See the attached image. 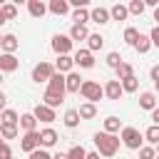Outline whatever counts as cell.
I'll list each match as a JSON object with an SVG mask.
<instances>
[{
  "label": "cell",
  "mask_w": 159,
  "mask_h": 159,
  "mask_svg": "<svg viewBox=\"0 0 159 159\" xmlns=\"http://www.w3.org/2000/svg\"><path fill=\"white\" fill-rule=\"evenodd\" d=\"M119 142L122 139L117 134H112V132H97L94 134V147H97V152L102 157H114L117 149H119Z\"/></svg>",
  "instance_id": "cell-1"
},
{
  "label": "cell",
  "mask_w": 159,
  "mask_h": 159,
  "mask_svg": "<svg viewBox=\"0 0 159 159\" xmlns=\"http://www.w3.org/2000/svg\"><path fill=\"white\" fill-rule=\"evenodd\" d=\"M80 94H82L87 102H99V99L104 97V87H102L99 82H94V80H84L82 87H80Z\"/></svg>",
  "instance_id": "cell-2"
},
{
  "label": "cell",
  "mask_w": 159,
  "mask_h": 159,
  "mask_svg": "<svg viewBox=\"0 0 159 159\" xmlns=\"http://www.w3.org/2000/svg\"><path fill=\"white\" fill-rule=\"evenodd\" d=\"M119 139H122V144L127 147V149H139L142 147V132L137 129V127H124L122 129V134H119Z\"/></svg>",
  "instance_id": "cell-3"
},
{
  "label": "cell",
  "mask_w": 159,
  "mask_h": 159,
  "mask_svg": "<svg viewBox=\"0 0 159 159\" xmlns=\"http://www.w3.org/2000/svg\"><path fill=\"white\" fill-rule=\"evenodd\" d=\"M57 70H55V65H50V62H40V65H35L32 67V82H47L52 75H55Z\"/></svg>",
  "instance_id": "cell-4"
},
{
  "label": "cell",
  "mask_w": 159,
  "mask_h": 159,
  "mask_svg": "<svg viewBox=\"0 0 159 159\" xmlns=\"http://www.w3.org/2000/svg\"><path fill=\"white\" fill-rule=\"evenodd\" d=\"M50 45H52V50H55L57 55H70V50H72L75 40H72L70 35H55Z\"/></svg>",
  "instance_id": "cell-5"
},
{
  "label": "cell",
  "mask_w": 159,
  "mask_h": 159,
  "mask_svg": "<svg viewBox=\"0 0 159 159\" xmlns=\"http://www.w3.org/2000/svg\"><path fill=\"white\" fill-rule=\"evenodd\" d=\"M40 147V132L37 129H32V132H25V137H22V142H20V149L22 152H35Z\"/></svg>",
  "instance_id": "cell-6"
},
{
  "label": "cell",
  "mask_w": 159,
  "mask_h": 159,
  "mask_svg": "<svg viewBox=\"0 0 159 159\" xmlns=\"http://www.w3.org/2000/svg\"><path fill=\"white\" fill-rule=\"evenodd\" d=\"M32 114L37 117V122H45V124H50V122H55V107H50V104H37L35 109H32Z\"/></svg>",
  "instance_id": "cell-7"
},
{
  "label": "cell",
  "mask_w": 159,
  "mask_h": 159,
  "mask_svg": "<svg viewBox=\"0 0 159 159\" xmlns=\"http://www.w3.org/2000/svg\"><path fill=\"white\" fill-rule=\"evenodd\" d=\"M75 65L82 67V70L94 67V55H92V50H77V52H75Z\"/></svg>",
  "instance_id": "cell-8"
},
{
  "label": "cell",
  "mask_w": 159,
  "mask_h": 159,
  "mask_svg": "<svg viewBox=\"0 0 159 159\" xmlns=\"http://www.w3.org/2000/svg\"><path fill=\"white\" fill-rule=\"evenodd\" d=\"M47 89H50V92H57V94H62V97H65V92H67L65 75H62V72H55V75L47 80Z\"/></svg>",
  "instance_id": "cell-9"
},
{
  "label": "cell",
  "mask_w": 159,
  "mask_h": 159,
  "mask_svg": "<svg viewBox=\"0 0 159 159\" xmlns=\"http://www.w3.org/2000/svg\"><path fill=\"white\" fill-rule=\"evenodd\" d=\"M122 94H124V89H122V82L119 80H109L104 84V97L107 99H122Z\"/></svg>",
  "instance_id": "cell-10"
},
{
  "label": "cell",
  "mask_w": 159,
  "mask_h": 159,
  "mask_svg": "<svg viewBox=\"0 0 159 159\" xmlns=\"http://www.w3.org/2000/svg\"><path fill=\"white\" fill-rule=\"evenodd\" d=\"M17 67H20V60H17L12 52H2V55H0V70H2V72H15Z\"/></svg>",
  "instance_id": "cell-11"
},
{
  "label": "cell",
  "mask_w": 159,
  "mask_h": 159,
  "mask_svg": "<svg viewBox=\"0 0 159 159\" xmlns=\"http://www.w3.org/2000/svg\"><path fill=\"white\" fill-rule=\"evenodd\" d=\"M72 67H75V57H70V55H57V62H55V70H57V72L67 75V72H72Z\"/></svg>",
  "instance_id": "cell-12"
},
{
  "label": "cell",
  "mask_w": 159,
  "mask_h": 159,
  "mask_svg": "<svg viewBox=\"0 0 159 159\" xmlns=\"http://www.w3.org/2000/svg\"><path fill=\"white\" fill-rule=\"evenodd\" d=\"M82 82H84V80H82V77H80V72H75V70L65 75V84H67V92H80Z\"/></svg>",
  "instance_id": "cell-13"
},
{
  "label": "cell",
  "mask_w": 159,
  "mask_h": 159,
  "mask_svg": "<svg viewBox=\"0 0 159 159\" xmlns=\"http://www.w3.org/2000/svg\"><path fill=\"white\" fill-rule=\"evenodd\" d=\"M57 139H60V137H57V132H55L52 127H47V129L40 132V147H45V149H47V147H55Z\"/></svg>",
  "instance_id": "cell-14"
},
{
  "label": "cell",
  "mask_w": 159,
  "mask_h": 159,
  "mask_svg": "<svg viewBox=\"0 0 159 159\" xmlns=\"http://www.w3.org/2000/svg\"><path fill=\"white\" fill-rule=\"evenodd\" d=\"M47 10H50L52 15H57V17H62V15L70 12V2H67V0H50Z\"/></svg>",
  "instance_id": "cell-15"
},
{
  "label": "cell",
  "mask_w": 159,
  "mask_h": 159,
  "mask_svg": "<svg viewBox=\"0 0 159 159\" xmlns=\"http://www.w3.org/2000/svg\"><path fill=\"white\" fill-rule=\"evenodd\" d=\"M89 20L97 22V25H104V22L112 20V15H109V10H104V7H94V10L89 12Z\"/></svg>",
  "instance_id": "cell-16"
},
{
  "label": "cell",
  "mask_w": 159,
  "mask_h": 159,
  "mask_svg": "<svg viewBox=\"0 0 159 159\" xmlns=\"http://www.w3.org/2000/svg\"><path fill=\"white\" fill-rule=\"evenodd\" d=\"M27 12H30L32 17H42V15L47 12V5H45L42 0H30V2H27Z\"/></svg>",
  "instance_id": "cell-17"
},
{
  "label": "cell",
  "mask_w": 159,
  "mask_h": 159,
  "mask_svg": "<svg viewBox=\"0 0 159 159\" xmlns=\"http://www.w3.org/2000/svg\"><path fill=\"white\" fill-rule=\"evenodd\" d=\"M20 47V40L15 35H2V42H0V50L2 52H15Z\"/></svg>",
  "instance_id": "cell-18"
},
{
  "label": "cell",
  "mask_w": 159,
  "mask_h": 159,
  "mask_svg": "<svg viewBox=\"0 0 159 159\" xmlns=\"http://www.w3.org/2000/svg\"><path fill=\"white\" fill-rule=\"evenodd\" d=\"M102 47H104V37H102L99 32H89V37H87V50L97 52V50H102Z\"/></svg>",
  "instance_id": "cell-19"
},
{
  "label": "cell",
  "mask_w": 159,
  "mask_h": 159,
  "mask_svg": "<svg viewBox=\"0 0 159 159\" xmlns=\"http://www.w3.org/2000/svg\"><path fill=\"white\" fill-rule=\"evenodd\" d=\"M70 37H72L75 42H80V40H87V37H89V30H87V25H72V30H70Z\"/></svg>",
  "instance_id": "cell-20"
},
{
  "label": "cell",
  "mask_w": 159,
  "mask_h": 159,
  "mask_svg": "<svg viewBox=\"0 0 159 159\" xmlns=\"http://www.w3.org/2000/svg\"><path fill=\"white\" fill-rule=\"evenodd\" d=\"M149 47H152V37L139 32V37H137V42H134V50H137L139 55H144V52H149Z\"/></svg>",
  "instance_id": "cell-21"
},
{
  "label": "cell",
  "mask_w": 159,
  "mask_h": 159,
  "mask_svg": "<svg viewBox=\"0 0 159 159\" xmlns=\"http://www.w3.org/2000/svg\"><path fill=\"white\" fill-rule=\"evenodd\" d=\"M139 107L152 112V109L157 107V97H154V92H142V97H139Z\"/></svg>",
  "instance_id": "cell-22"
},
{
  "label": "cell",
  "mask_w": 159,
  "mask_h": 159,
  "mask_svg": "<svg viewBox=\"0 0 159 159\" xmlns=\"http://www.w3.org/2000/svg\"><path fill=\"white\" fill-rule=\"evenodd\" d=\"M20 127H22L25 132H32V129L37 127V117H35L32 112H27V114H20Z\"/></svg>",
  "instance_id": "cell-23"
},
{
  "label": "cell",
  "mask_w": 159,
  "mask_h": 159,
  "mask_svg": "<svg viewBox=\"0 0 159 159\" xmlns=\"http://www.w3.org/2000/svg\"><path fill=\"white\" fill-rule=\"evenodd\" d=\"M109 15H112V20H119V22H122V20H127V17H129V7L117 2V5L109 10Z\"/></svg>",
  "instance_id": "cell-24"
},
{
  "label": "cell",
  "mask_w": 159,
  "mask_h": 159,
  "mask_svg": "<svg viewBox=\"0 0 159 159\" xmlns=\"http://www.w3.org/2000/svg\"><path fill=\"white\" fill-rule=\"evenodd\" d=\"M80 117L82 119H92V117H97V107H94V102H84V104H80Z\"/></svg>",
  "instance_id": "cell-25"
},
{
  "label": "cell",
  "mask_w": 159,
  "mask_h": 159,
  "mask_svg": "<svg viewBox=\"0 0 159 159\" xmlns=\"http://www.w3.org/2000/svg\"><path fill=\"white\" fill-rule=\"evenodd\" d=\"M80 119H82V117H80V112H77V109H67V112H65V127L75 129V127L80 124Z\"/></svg>",
  "instance_id": "cell-26"
},
{
  "label": "cell",
  "mask_w": 159,
  "mask_h": 159,
  "mask_svg": "<svg viewBox=\"0 0 159 159\" xmlns=\"http://www.w3.org/2000/svg\"><path fill=\"white\" fill-rule=\"evenodd\" d=\"M42 99H45V104H50V107H60V104L65 102V97H62V94H57V92H50V89L45 92V97H42Z\"/></svg>",
  "instance_id": "cell-27"
},
{
  "label": "cell",
  "mask_w": 159,
  "mask_h": 159,
  "mask_svg": "<svg viewBox=\"0 0 159 159\" xmlns=\"http://www.w3.org/2000/svg\"><path fill=\"white\" fill-rule=\"evenodd\" d=\"M0 119H2L5 124H20V117H17V112H15V109H7V107L0 112Z\"/></svg>",
  "instance_id": "cell-28"
},
{
  "label": "cell",
  "mask_w": 159,
  "mask_h": 159,
  "mask_svg": "<svg viewBox=\"0 0 159 159\" xmlns=\"http://www.w3.org/2000/svg\"><path fill=\"white\" fill-rule=\"evenodd\" d=\"M0 12L5 15V20H15L17 17V5L15 2H5V5H0Z\"/></svg>",
  "instance_id": "cell-29"
},
{
  "label": "cell",
  "mask_w": 159,
  "mask_h": 159,
  "mask_svg": "<svg viewBox=\"0 0 159 159\" xmlns=\"http://www.w3.org/2000/svg\"><path fill=\"white\" fill-rule=\"evenodd\" d=\"M72 20H75V25H84V22L89 20V12H87V7H75V12H72Z\"/></svg>",
  "instance_id": "cell-30"
},
{
  "label": "cell",
  "mask_w": 159,
  "mask_h": 159,
  "mask_svg": "<svg viewBox=\"0 0 159 159\" xmlns=\"http://www.w3.org/2000/svg\"><path fill=\"white\" fill-rule=\"evenodd\" d=\"M0 134H2V139H15L17 137V124H0Z\"/></svg>",
  "instance_id": "cell-31"
},
{
  "label": "cell",
  "mask_w": 159,
  "mask_h": 159,
  "mask_svg": "<svg viewBox=\"0 0 159 159\" xmlns=\"http://www.w3.org/2000/svg\"><path fill=\"white\" fill-rule=\"evenodd\" d=\"M122 82V89L124 92H137V87H139V80L132 75V77H124V80H119Z\"/></svg>",
  "instance_id": "cell-32"
},
{
  "label": "cell",
  "mask_w": 159,
  "mask_h": 159,
  "mask_svg": "<svg viewBox=\"0 0 159 159\" xmlns=\"http://www.w3.org/2000/svg\"><path fill=\"white\" fill-rule=\"evenodd\" d=\"M144 139L149 144H159V124H152L147 132H144Z\"/></svg>",
  "instance_id": "cell-33"
},
{
  "label": "cell",
  "mask_w": 159,
  "mask_h": 159,
  "mask_svg": "<svg viewBox=\"0 0 159 159\" xmlns=\"http://www.w3.org/2000/svg\"><path fill=\"white\" fill-rule=\"evenodd\" d=\"M132 75H134V67L129 62H122L117 67V80H124V77H132Z\"/></svg>",
  "instance_id": "cell-34"
},
{
  "label": "cell",
  "mask_w": 159,
  "mask_h": 159,
  "mask_svg": "<svg viewBox=\"0 0 159 159\" xmlns=\"http://www.w3.org/2000/svg\"><path fill=\"white\" fill-rule=\"evenodd\" d=\"M67 159H87V152H84V147H80V144L70 147V152H67Z\"/></svg>",
  "instance_id": "cell-35"
},
{
  "label": "cell",
  "mask_w": 159,
  "mask_h": 159,
  "mask_svg": "<svg viewBox=\"0 0 159 159\" xmlns=\"http://www.w3.org/2000/svg\"><path fill=\"white\" fill-rule=\"evenodd\" d=\"M127 7H129V15H142L147 5H144V0H129Z\"/></svg>",
  "instance_id": "cell-36"
},
{
  "label": "cell",
  "mask_w": 159,
  "mask_h": 159,
  "mask_svg": "<svg viewBox=\"0 0 159 159\" xmlns=\"http://www.w3.org/2000/svg\"><path fill=\"white\" fill-rule=\"evenodd\" d=\"M137 37H139V30H137V27H127V30H124V42H127V45L134 47Z\"/></svg>",
  "instance_id": "cell-37"
},
{
  "label": "cell",
  "mask_w": 159,
  "mask_h": 159,
  "mask_svg": "<svg viewBox=\"0 0 159 159\" xmlns=\"http://www.w3.org/2000/svg\"><path fill=\"white\" fill-rule=\"evenodd\" d=\"M104 132L117 134V132H119V119H117V117H107V119H104Z\"/></svg>",
  "instance_id": "cell-38"
},
{
  "label": "cell",
  "mask_w": 159,
  "mask_h": 159,
  "mask_svg": "<svg viewBox=\"0 0 159 159\" xmlns=\"http://www.w3.org/2000/svg\"><path fill=\"white\" fill-rule=\"evenodd\" d=\"M107 65H109L112 70H117V67L122 65V55H119V52H109V55H107Z\"/></svg>",
  "instance_id": "cell-39"
},
{
  "label": "cell",
  "mask_w": 159,
  "mask_h": 159,
  "mask_svg": "<svg viewBox=\"0 0 159 159\" xmlns=\"http://www.w3.org/2000/svg\"><path fill=\"white\" fill-rule=\"evenodd\" d=\"M154 157H157L154 147H139V159H154Z\"/></svg>",
  "instance_id": "cell-40"
},
{
  "label": "cell",
  "mask_w": 159,
  "mask_h": 159,
  "mask_svg": "<svg viewBox=\"0 0 159 159\" xmlns=\"http://www.w3.org/2000/svg\"><path fill=\"white\" fill-rule=\"evenodd\" d=\"M30 159H52V157L47 154V149H45V147H37L35 152H30Z\"/></svg>",
  "instance_id": "cell-41"
},
{
  "label": "cell",
  "mask_w": 159,
  "mask_h": 159,
  "mask_svg": "<svg viewBox=\"0 0 159 159\" xmlns=\"http://www.w3.org/2000/svg\"><path fill=\"white\" fill-rule=\"evenodd\" d=\"M7 157H12V152H10L7 142H0V159H7Z\"/></svg>",
  "instance_id": "cell-42"
},
{
  "label": "cell",
  "mask_w": 159,
  "mask_h": 159,
  "mask_svg": "<svg viewBox=\"0 0 159 159\" xmlns=\"http://www.w3.org/2000/svg\"><path fill=\"white\" fill-rule=\"evenodd\" d=\"M149 37H152V45H154V47H159V25H154V27H152Z\"/></svg>",
  "instance_id": "cell-43"
},
{
  "label": "cell",
  "mask_w": 159,
  "mask_h": 159,
  "mask_svg": "<svg viewBox=\"0 0 159 159\" xmlns=\"http://www.w3.org/2000/svg\"><path fill=\"white\" fill-rule=\"evenodd\" d=\"M67 2H70L72 7H87V5H89V0H67Z\"/></svg>",
  "instance_id": "cell-44"
},
{
  "label": "cell",
  "mask_w": 159,
  "mask_h": 159,
  "mask_svg": "<svg viewBox=\"0 0 159 159\" xmlns=\"http://www.w3.org/2000/svg\"><path fill=\"white\" fill-rule=\"evenodd\" d=\"M149 75H152V80H154V82H157V80H159V65H154V67H152V72H149Z\"/></svg>",
  "instance_id": "cell-45"
},
{
  "label": "cell",
  "mask_w": 159,
  "mask_h": 159,
  "mask_svg": "<svg viewBox=\"0 0 159 159\" xmlns=\"http://www.w3.org/2000/svg\"><path fill=\"white\" fill-rule=\"evenodd\" d=\"M152 122H154V124H159V107H154V109H152Z\"/></svg>",
  "instance_id": "cell-46"
},
{
  "label": "cell",
  "mask_w": 159,
  "mask_h": 159,
  "mask_svg": "<svg viewBox=\"0 0 159 159\" xmlns=\"http://www.w3.org/2000/svg\"><path fill=\"white\" fill-rule=\"evenodd\" d=\"M5 104H7V97H5V94H2V92H0V112H2V109H5Z\"/></svg>",
  "instance_id": "cell-47"
},
{
  "label": "cell",
  "mask_w": 159,
  "mask_h": 159,
  "mask_svg": "<svg viewBox=\"0 0 159 159\" xmlns=\"http://www.w3.org/2000/svg\"><path fill=\"white\" fill-rule=\"evenodd\" d=\"M87 159H99V152H87Z\"/></svg>",
  "instance_id": "cell-48"
},
{
  "label": "cell",
  "mask_w": 159,
  "mask_h": 159,
  "mask_svg": "<svg viewBox=\"0 0 159 159\" xmlns=\"http://www.w3.org/2000/svg\"><path fill=\"white\" fill-rule=\"evenodd\" d=\"M52 159H67V154H62V152H57V154H52Z\"/></svg>",
  "instance_id": "cell-49"
},
{
  "label": "cell",
  "mask_w": 159,
  "mask_h": 159,
  "mask_svg": "<svg viewBox=\"0 0 159 159\" xmlns=\"http://www.w3.org/2000/svg\"><path fill=\"white\" fill-rule=\"evenodd\" d=\"M144 5H154V7H157V5H159V0H144Z\"/></svg>",
  "instance_id": "cell-50"
},
{
  "label": "cell",
  "mask_w": 159,
  "mask_h": 159,
  "mask_svg": "<svg viewBox=\"0 0 159 159\" xmlns=\"http://www.w3.org/2000/svg\"><path fill=\"white\" fill-rule=\"evenodd\" d=\"M154 20H157V25H159V5H157V10H154Z\"/></svg>",
  "instance_id": "cell-51"
},
{
  "label": "cell",
  "mask_w": 159,
  "mask_h": 159,
  "mask_svg": "<svg viewBox=\"0 0 159 159\" xmlns=\"http://www.w3.org/2000/svg\"><path fill=\"white\" fill-rule=\"evenodd\" d=\"M5 22H7V20H5V15H2V12H0V27H2V25H5Z\"/></svg>",
  "instance_id": "cell-52"
},
{
  "label": "cell",
  "mask_w": 159,
  "mask_h": 159,
  "mask_svg": "<svg viewBox=\"0 0 159 159\" xmlns=\"http://www.w3.org/2000/svg\"><path fill=\"white\" fill-rule=\"evenodd\" d=\"M10 2H15V5H22V2H30V0H10Z\"/></svg>",
  "instance_id": "cell-53"
},
{
  "label": "cell",
  "mask_w": 159,
  "mask_h": 159,
  "mask_svg": "<svg viewBox=\"0 0 159 159\" xmlns=\"http://www.w3.org/2000/svg\"><path fill=\"white\" fill-rule=\"evenodd\" d=\"M154 87H157V92H159V80H157V82H154Z\"/></svg>",
  "instance_id": "cell-54"
},
{
  "label": "cell",
  "mask_w": 159,
  "mask_h": 159,
  "mask_svg": "<svg viewBox=\"0 0 159 159\" xmlns=\"http://www.w3.org/2000/svg\"><path fill=\"white\" fill-rule=\"evenodd\" d=\"M0 84H2V70H0Z\"/></svg>",
  "instance_id": "cell-55"
},
{
  "label": "cell",
  "mask_w": 159,
  "mask_h": 159,
  "mask_svg": "<svg viewBox=\"0 0 159 159\" xmlns=\"http://www.w3.org/2000/svg\"><path fill=\"white\" fill-rule=\"evenodd\" d=\"M5 2H7V0H0V5H5Z\"/></svg>",
  "instance_id": "cell-56"
},
{
  "label": "cell",
  "mask_w": 159,
  "mask_h": 159,
  "mask_svg": "<svg viewBox=\"0 0 159 159\" xmlns=\"http://www.w3.org/2000/svg\"><path fill=\"white\" fill-rule=\"evenodd\" d=\"M157 154H159V144H157Z\"/></svg>",
  "instance_id": "cell-57"
},
{
  "label": "cell",
  "mask_w": 159,
  "mask_h": 159,
  "mask_svg": "<svg viewBox=\"0 0 159 159\" xmlns=\"http://www.w3.org/2000/svg\"><path fill=\"white\" fill-rule=\"evenodd\" d=\"M7 159H15V157H7Z\"/></svg>",
  "instance_id": "cell-58"
},
{
  "label": "cell",
  "mask_w": 159,
  "mask_h": 159,
  "mask_svg": "<svg viewBox=\"0 0 159 159\" xmlns=\"http://www.w3.org/2000/svg\"><path fill=\"white\" fill-rule=\"evenodd\" d=\"M154 159H159V154H157V157H154Z\"/></svg>",
  "instance_id": "cell-59"
},
{
  "label": "cell",
  "mask_w": 159,
  "mask_h": 159,
  "mask_svg": "<svg viewBox=\"0 0 159 159\" xmlns=\"http://www.w3.org/2000/svg\"><path fill=\"white\" fill-rule=\"evenodd\" d=\"M0 42H2V35H0Z\"/></svg>",
  "instance_id": "cell-60"
},
{
  "label": "cell",
  "mask_w": 159,
  "mask_h": 159,
  "mask_svg": "<svg viewBox=\"0 0 159 159\" xmlns=\"http://www.w3.org/2000/svg\"><path fill=\"white\" fill-rule=\"evenodd\" d=\"M0 139H2V134H0Z\"/></svg>",
  "instance_id": "cell-61"
}]
</instances>
